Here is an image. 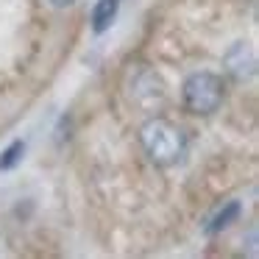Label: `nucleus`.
<instances>
[{
  "label": "nucleus",
  "instance_id": "nucleus-7",
  "mask_svg": "<svg viewBox=\"0 0 259 259\" xmlns=\"http://www.w3.org/2000/svg\"><path fill=\"white\" fill-rule=\"evenodd\" d=\"M53 6H70V3H75V0H51Z\"/></svg>",
  "mask_w": 259,
  "mask_h": 259
},
{
  "label": "nucleus",
  "instance_id": "nucleus-6",
  "mask_svg": "<svg viewBox=\"0 0 259 259\" xmlns=\"http://www.w3.org/2000/svg\"><path fill=\"white\" fill-rule=\"evenodd\" d=\"M25 153V145L23 142H14V145H9L6 151H3V156H0V170H12L20 164V159H23Z\"/></svg>",
  "mask_w": 259,
  "mask_h": 259
},
{
  "label": "nucleus",
  "instance_id": "nucleus-2",
  "mask_svg": "<svg viewBox=\"0 0 259 259\" xmlns=\"http://www.w3.org/2000/svg\"><path fill=\"white\" fill-rule=\"evenodd\" d=\"M184 109L198 117H209L223 103V78L214 73H195L184 81Z\"/></svg>",
  "mask_w": 259,
  "mask_h": 259
},
{
  "label": "nucleus",
  "instance_id": "nucleus-4",
  "mask_svg": "<svg viewBox=\"0 0 259 259\" xmlns=\"http://www.w3.org/2000/svg\"><path fill=\"white\" fill-rule=\"evenodd\" d=\"M117 9H120V0H98V6L92 9V31H95V34H103V31L114 23Z\"/></svg>",
  "mask_w": 259,
  "mask_h": 259
},
{
  "label": "nucleus",
  "instance_id": "nucleus-3",
  "mask_svg": "<svg viewBox=\"0 0 259 259\" xmlns=\"http://www.w3.org/2000/svg\"><path fill=\"white\" fill-rule=\"evenodd\" d=\"M253 53L248 45H234L229 53H226V67L237 75V78H248L253 75Z\"/></svg>",
  "mask_w": 259,
  "mask_h": 259
},
{
  "label": "nucleus",
  "instance_id": "nucleus-1",
  "mask_svg": "<svg viewBox=\"0 0 259 259\" xmlns=\"http://www.w3.org/2000/svg\"><path fill=\"white\" fill-rule=\"evenodd\" d=\"M140 140L145 153L151 156V162L159 164V167H170L184 156V134L164 117H156L142 125Z\"/></svg>",
  "mask_w": 259,
  "mask_h": 259
},
{
  "label": "nucleus",
  "instance_id": "nucleus-5",
  "mask_svg": "<svg viewBox=\"0 0 259 259\" xmlns=\"http://www.w3.org/2000/svg\"><path fill=\"white\" fill-rule=\"evenodd\" d=\"M237 214H240V203L237 201H229L223 209H220L218 214H214L212 220H209V226H206V234H214V231H220V229H226V226L231 223V220H237Z\"/></svg>",
  "mask_w": 259,
  "mask_h": 259
}]
</instances>
